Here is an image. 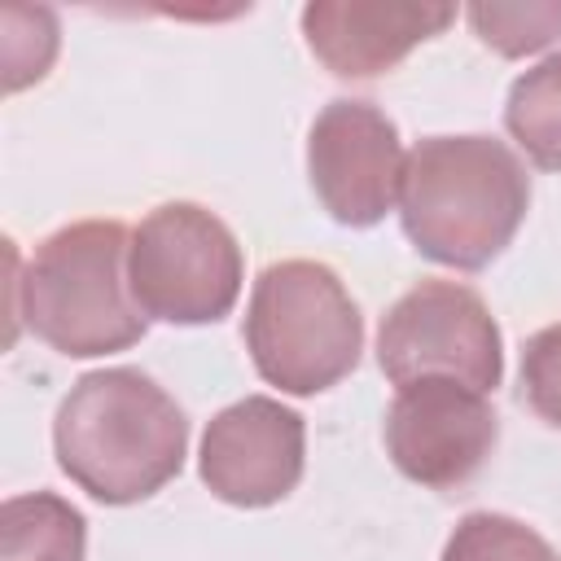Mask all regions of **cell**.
Returning <instances> with one entry per match:
<instances>
[{
    "instance_id": "8",
    "label": "cell",
    "mask_w": 561,
    "mask_h": 561,
    "mask_svg": "<svg viewBox=\"0 0 561 561\" xmlns=\"http://www.w3.org/2000/svg\"><path fill=\"white\" fill-rule=\"evenodd\" d=\"M500 421L482 390L447 377L412 381L386 412V451L394 469L430 491L465 486L495 451Z\"/></svg>"
},
{
    "instance_id": "7",
    "label": "cell",
    "mask_w": 561,
    "mask_h": 561,
    "mask_svg": "<svg viewBox=\"0 0 561 561\" xmlns=\"http://www.w3.org/2000/svg\"><path fill=\"white\" fill-rule=\"evenodd\" d=\"M403 162L408 153L399 145V127L373 101L337 96L307 131L311 188L342 228H373L394 210Z\"/></svg>"
},
{
    "instance_id": "14",
    "label": "cell",
    "mask_w": 561,
    "mask_h": 561,
    "mask_svg": "<svg viewBox=\"0 0 561 561\" xmlns=\"http://www.w3.org/2000/svg\"><path fill=\"white\" fill-rule=\"evenodd\" d=\"M469 22L500 57H526L561 35V0L539 4H469Z\"/></svg>"
},
{
    "instance_id": "1",
    "label": "cell",
    "mask_w": 561,
    "mask_h": 561,
    "mask_svg": "<svg viewBox=\"0 0 561 561\" xmlns=\"http://www.w3.org/2000/svg\"><path fill=\"white\" fill-rule=\"evenodd\" d=\"M53 451L61 473L92 500L136 504L184 469L188 421L149 373L96 368L61 399Z\"/></svg>"
},
{
    "instance_id": "2",
    "label": "cell",
    "mask_w": 561,
    "mask_h": 561,
    "mask_svg": "<svg viewBox=\"0 0 561 561\" xmlns=\"http://www.w3.org/2000/svg\"><path fill=\"white\" fill-rule=\"evenodd\" d=\"M530 210V175L495 136H425L399 184L408 241L456 272H482L517 237Z\"/></svg>"
},
{
    "instance_id": "15",
    "label": "cell",
    "mask_w": 561,
    "mask_h": 561,
    "mask_svg": "<svg viewBox=\"0 0 561 561\" xmlns=\"http://www.w3.org/2000/svg\"><path fill=\"white\" fill-rule=\"evenodd\" d=\"M522 399L526 408L561 430V324H548L522 346Z\"/></svg>"
},
{
    "instance_id": "5",
    "label": "cell",
    "mask_w": 561,
    "mask_h": 561,
    "mask_svg": "<svg viewBox=\"0 0 561 561\" xmlns=\"http://www.w3.org/2000/svg\"><path fill=\"white\" fill-rule=\"evenodd\" d=\"M127 280L149 320L215 324L241 298L245 259L215 210L197 202H162L131 228Z\"/></svg>"
},
{
    "instance_id": "11",
    "label": "cell",
    "mask_w": 561,
    "mask_h": 561,
    "mask_svg": "<svg viewBox=\"0 0 561 561\" xmlns=\"http://www.w3.org/2000/svg\"><path fill=\"white\" fill-rule=\"evenodd\" d=\"M83 552L88 522L70 500L53 491H26L4 500L0 561H83Z\"/></svg>"
},
{
    "instance_id": "12",
    "label": "cell",
    "mask_w": 561,
    "mask_h": 561,
    "mask_svg": "<svg viewBox=\"0 0 561 561\" xmlns=\"http://www.w3.org/2000/svg\"><path fill=\"white\" fill-rule=\"evenodd\" d=\"M504 127L539 171H561V53L513 79Z\"/></svg>"
},
{
    "instance_id": "4",
    "label": "cell",
    "mask_w": 561,
    "mask_h": 561,
    "mask_svg": "<svg viewBox=\"0 0 561 561\" xmlns=\"http://www.w3.org/2000/svg\"><path fill=\"white\" fill-rule=\"evenodd\" d=\"M241 333L254 373L285 394L337 386L364 351V316L342 276L320 259L267 263L254 276Z\"/></svg>"
},
{
    "instance_id": "10",
    "label": "cell",
    "mask_w": 561,
    "mask_h": 561,
    "mask_svg": "<svg viewBox=\"0 0 561 561\" xmlns=\"http://www.w3.org/2000/svg\"><path fill=\"white\" fill-rule=\"evenodd\" d=\"M456 22L451 4H381V0H311L302 9V39L337 79H377L394 70L416 44Z\"/></svg>"
},
{
    "instance_id": "13",
    "label": "cell",
    "mask_w": 561,
    "mask_h": 561,
    "mask_svg": "<svg viewBox=\"0 0 561 561\" xmlns=\"http://www.w3.org/2000/svg\"><path fill=\"white\" fill-rule=\"evenodd\" d=\"M438 561H561V552L508 513H465Z\"/></svg>"
},
{
    "instance_id": "3",
    "label": "cell",
    "mask_w": 561,
    "mask_h": 561,
    "mask_svg": "<svg viewBox=\"0 0 561 561\" xmlns=\"http://www.w3.org/2000/svg\"><path fill=\"white\" fill-rule=\"evenodd\" d=\"M127 250L131 232L118 219H79L48 232L18 280L26 329L70 359L136 346L149 316L131 298Z\"/></svg>"
},
{
    "instance_id": "9",
    "label": "cell",
    "mask_w": 561,
    "mask_h": 561,
    "mask_svg": "<svg viewBox=\"0 0 561 561\" xmlns=\"http://www.w3.org/2000/svg\"><path fill=\"white\" fill-rule=\"evenodd\" d=\"M307 460V425L294 408L267 394H245L210 416L197 451V473L215 500L237 508L280 504Z\"/></svg>"
},
{
    "instance_id": "6",
    "label": "cell",
    "mask_w": 561,
    "mask_h": 561,
    "mask_svg": "<svg viewBox=\"0 0 561 561\" xmlns=\"http://www.w3.org/2000/svg\"><path fill=\"white\" fill-rule=\"evenodd\" d=\"M377 364L399 390L447 377L491 394L504 377V342L478 289L460 280H421L381 316Z\"/></svg>"
}]
</instances>
